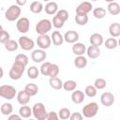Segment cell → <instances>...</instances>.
I'll return each mask as SVG.
<instances>
[{"instance_id":"cell-40","label":"cell","mask_w":120,"mask_h":120,"mask_svg":"<svg viewBox=\"0 0 120 120\" xmlns=\"http://www.w3.org/2000/svg\"><path fill=\"white\" fill-rule=\"evenodd\" d=\"M52 24L56 29H60V28H62V27L64 26L65 22H64L63 20H61L59 17H57L56 15H54L53 18H52Z\"/></svg>"},{"instance_id":"cell-39","label":"cell","mask_w":120,"mask_h":120,"mask_svg":"<svg viewBox=\"0 0 120 120\" xmlns=\"http://www.w3.org/2000/svg\"><path fill=\"white\" fill-rule=\"evenodd\" d=\"M15 61L19 62V63H21V64H22V65H24L26 67L27 64H28V56L26 54H24V53H19V54L16 55Z\"/></svg>"},{"instance_id":"cell-53","label":"cell","mask_w":120,"mask_h":120,"mask_svg":"<svg viewBox=\"0 0 120 120\" xmlns=\"http://www.w3.org/2000/svg\"><path fill=\"white\" fill-rule=\"evenodd\" d=\"M92 1H98V0H92Z\"/></svg>"},{"instance_id":"cell-24","label":"cell","mask_w":120,"mask_h":120,"mask_svg":"<svg viewBox=\"0 0 120 120\" xmlns=\"http://www.w3.org/2000/svg\"><path fill=\"white\" fill-rule=\"evenodd\" d=\"M24 90L27 92V94L30 96V97H33V96H36L38 92V87L36 83H33V82H30V83H27L25 86H24Z\"/></svg>"},{"instance_id":"cell-8","label":"cell","mask_w":120,"mask_h":120,"mask_svg":"<svg viewBox=\"0 0 120 120\" xmlns=\"http://www.w3.org/2000/svg\"><path fill=\"white\" fill-rule=\"evenodd\" d=\"M37 44L42 50L49 49L50 46H51V44H52L51 37H49L47 34H45V35H39L37 38Z\"/></svg>"},{"instance_id":"cell-37","label":"cell","mask_w":120,"mask_h":120,"mask_svg":"<svg viewBox=\"0 0 120 120\" xmlns=\"http://www.w3.org/2000/svg\"><path fill=\"white\" fill-rule=\"evenodd\" d=\"M11 68H12L13 70H15L16 72H18V73H20V74L22 75L23 72H24V70H25V66L22 65V64H21V63H19V62L14 61V63L12 64Z\"/></svg>"},{"instance_id":"cell-41","label":"cell","mask_w":120,"mask_h":120,"mask_svg":"<svg viewBox=\"0 0 120 120\" xmlns=\"http://www.w3.org/2000/svg\"><path fill=\"white\" fill-rule=\"evenodd\" d=\"M55 15L57 17H59L61 20H63L64 22H67L68 19V17H69V14H68V12L66 9H60V10H58L55 13Z\"/></svg>"},{"instance_id":"cell-36","label":"cell","mask_w":120,"mask_h":120,"mask_svg":"<svg viewBox=\"0 0 120 120\" xmlns=\"http://www.w3.org/2000/svg\"><path fill=\"white\" fill-rule=\"evenodd\" d=\"M70 110L68 109V108H62L59 110L58 112V117L60 119H63V120H67V119H69V116H70Z\"/></svg>"},{"instance_id":"cell-29","label":"cell","mask_w":120,"mask_h":120,"mask_svg":"<svg viewBox=\"0 0 120 120\" xmlns=\"http://www.w3.org/2000/svg\"><path fill=\"white\" fill-rule=\"evenodd\" d=\"M0 111H1V113L3 115H7L8 116L10 113H12V112H13V106L9 102H5V103H3L1 105Z\"/></svg>"},{"instance_id":"cell-28","label":"cell","mask_w":120,"mask_h":120,"mask_svg":"<svg viewBox=\"0 0 120 120\" xmlns=\"http://www.w3.org/2000/svg\"><path fill=\"white\" fill-rule=\"evenodd\" d=\"M75 22L78 25H85L88 22V15L82 13H76Z\"/></svg>"},{"instance_id":"cell-50","label":"cell","mask_w":120,"mask_h":120,"mask_svg":"<svg viewBox=\"0 0 120 120\" xmlns=\"http://www.w3.org/2000/svg\"><path fill=\"white\" fill-rule=\"evenodd\" d=\"M3 30H4V29H3V26H2L1 24H0V33H1V32H2Z\"/></svg>"},{"instance_id":"cell-44","label":"cell","mask_w":120,"mask_h":120,"mask_svg":"<svg viewBox=\"0 0 120 120\" xmlns=\"http://www.w3.org/2000/svg\"><path fill=\"white\" fill-rule=\"evenodd\" d=\"M9 38H10V36H9V33H8V31L3 30V31L0 33V42H1V43L4 44L6 41H8V40L9 39Z\"/></svg>"},{"instance_id":"cell-34","label":"cell","mask_w":120,"mask_h":120,"mask_svg":"<svg viewBox=\"0 0 120 120\" xmlns=\"http://www.w3.org/2000/svg\"><path fill=\"white\" fill-rule=\"evenodd\" d=\"M106 13H107V11L103 8H96L93 10V15H94V17L96 19H102V18H104L106 16Z\"/></svg>"},{"instance_id":"cell-33","label":"cell","mask_w":120,"mask_h":120,"mask_svg":"<svg viewBox=\"0 0 120 120\" xmlns=\"http://www.w3.org/2000/svg\"><path fill=\"white\" fill-rule=\"evenodd\" d=\"M97 90L98 89L94 85H87L84 88V95H86L89 98H94L97 96V93H98Z\"/></svg>"},{"instance_id":"cell-14","label":"cell","mask_w":120,"mask_h":120,"mask_svg":"<svg viewBox=\"0 0 120 120\" xmlns=\"http://www.w3.org/2000/svg\"><path fill=\"white\" fill-rule=\"evenodd\" d=\"M74 45H72V52L75 55H83V53H85L86 52V46L82 43V42H75L73 43Z\"/></svg>"},{"instance_id":"cell-46","label":"cell","mask_w":120,"mask_h":120,"mask_svg":"<svg viewBox=\"0 0 120 120\" xmlns=\"http://www.w3.org/2000/svg\"><path fill=\"white\" fill-rule=\"evenodd\" d=\"M82 114L80 113V112H73V113H70V116H69V119L70 120H82Z\"/></svg>"},{"instance_id":"cell-13","label":"cell","mask_w":120,"mask_h":120,"mask_svg":"<svg viewBox=\"0 0 120 120\" xmlns=\"http://www.w3.org/2000/svg\"><path fill=\"white\" fill-rule=\"evenodd\" d=\"M85 95L82 91L80 90H73L71 94V100L75 104H81L84 101Z\"/></svg>"},{"instance_id":"cell-23","label":"cell","mask_w":120,"mask_h":120,"mask_svg":"<svg viewBox=\"0 0 120 120\" xmlns=\"http://www.w3.org/2000/svg\"><path fill=\"white\" fill-rule=\"evenodd\" d=\"M74 66L77 68H84L87 66V59L83 55H77L74 60Z\"/></svg>"},{"instance_id":"cell-9","label":"cell","mask_w":120,"mask_h":120,"mask_svg":"<svg viewBox=\"0 0 120 120\" xmlns=\"http://www.w3.org/2000/svg\"><path fill=\"white\" fill-rule=\"evenodd\" d=\"M46 57H47V53L42 49L34 50L31 52V59L35 63H41V62H43L46 59Z\"/></svg>"},{"instance_id":"cell-2","label":"cell","mask_w":120,"mask_h":120,"mask_svg":"<svg viewBox=\"0 0 120 120\" xmlns=\"http://www.w3.org/2000/svg\"><path fill=\"white\" fill-rule=\"evenodd\" d=\"M21 12H22V9H21V7L18 6V5H11L7 10H6V13H5V17L8 21L9 22H14L16 20L19 19L20 15H21Z\"/></svg>"},{"instance_id":"cell-35","label":"cell","mask_w":120,"mask_h":120,"mask_svg":"<svg viewBox=\"0 0 120 120\" xmlns=\"http://www.w3.org/2000/svg\"><path fill=\"white\" fill-rule=\"evenodd\" d=\"M59 73V67L57 64H51L49 71H48V76L50 78L52 77H56Z\"/></svg>"},{"instance_id":"cell-31","label":"cell","mask_w":120,"mask_h":120,"mask_svg":"<svg viewBox=\"0 0 120 120\" xmlns=\"http://www.w3.org/2000/svg\"><path fill=\"white\" fill-rule=\"evenodd\" d=\"M105 47L108 50H113L118 46V41L115 38H109L105 40Z\"/></svg>"},{"instance_id":"cell-20","label":"cell","mask_w":120,"mask_h":120,"mask_svg":"<svg viewBox=\"0 0 120 120\" xmlns=\"http://www.w3.org/2000/svg\"><path fill=\"white\" fill-rule=\"evenodd\" d=\"M109 34L112 38H117L120 36V23L112 22L109 26Z\"/></svg>"},{"instance_id":"cell-43","label":"cell","mask_w":120,"mask_h":120,"mask_svg":"<svg viewBox=\"0 0 120 120\" xmlns=\"http://www.w3.org/2000/svg\"><path fill=\"white\" fill-rule=\"evenodd\" d=\"M8 76H9V78H10L11 80L17 81V80H20L22 75L20 74V73H18V72H16V71L13 70L12 68H10V70H9V72H8Z\"/></svg>"},{"instance_id":"cell-11","label":"cell","mask_w":120,"mask_h":120,"mask_svg":"<svg viewBox=\"0 0 120 120\" xmlns=\"http://www.w3.org/2000/svg\"><path fill=\"white\" fill-rule=\"evenodd\" d=\"M64 38V40L68 43H75L78 41L79 39V33L77 31H74V30H68L65 33V35L63 36Z\"/></svg>"},{"instance_id":"cell-19","label":"cell","mask_w":120,"mask_h":120,"mask_svg":"<svg viewBox=\"0 0 120 120\" xmlns=\"http://www.w3.org/2000/svg\"><path fill=\"white\" fill-rule=\"evenodd\" d=\"M51 39H52L53 45H55V46H60V45H62L63 42H64V38H63V36H62L61 33H60L59 31H57V30H55V31L52 32V36H51Z\"/></svg>"},{"instance_id":"cell-3","label":"cell","mask_w":120,"mask_h":120,"mask_svg":"<svg viewBox=\"0 0 120 120\" xmlns=\"http://www.w3.org/2000/svg\"><path fill=\"white\" fill-rule=\"evenodd\" d=\"M16 95H17V91L14 86L8 85V84H3L0 86V97L1 98L10 100L14 98Z\"/></svg>"},{"instance_id":"cell-45","label":"cell","mask_w":120,"mask_h":120,"mask_svg":"<svg viewBox=\"0 0 120 120\" xmlns=\"http://www.w3.org/2000/svg\"><path fill=\"white\" fill-rule=\"evenodd\" d=\"M57 119H59V117H58V114L55 112L52 111L50 112H47L46 120H57Z\"/></svg>"},{"instance_id":"cell-38","label":"cell","mask_w":120,"mask_h":120,"mask_svg":"<svg viewBox=\"0 0 120 120\" xmlns=\"http://www.w3.org/2000/svg\"><path fill=\"white\" fill-rule=\"evenodd\" d=\"M94 86H95L97 89H104V88L107 86V82H106V80L103 79V78H98V79L95 80Z\"/></svg>"},{"instance_id":"cell-22","label":"cell","mask_w":120,"mask_h":120,"mask_svg":"<svg viewBox=\"0 0 120 120\" xmlns=\"http://www.w3.org/2000/svg\"><path fill=\"white\" fill-rule=\"evenodd\" d=\"M107 9H108V12L112 15H118L120 13V6L115 1L109 3L107 6Z\"/></svg>"},{"instance_id":"cell-30","label":"cell","mask_w":120,"mask_h":120,"mask_svg":"<svg viewBox=\"0 0 120 120\" xmlns=\"http://www.w3.org/2000/svg\"><path fill=\"white\" fill-rule=\"evenodd\" d=\"M77 87V82L73 80H68L65 82H63V87L64 90L68 91V92H71L73 90H75Z\"/></svg>"},{"instance_id":"cell-47","label":"cell","mask_w":120,"mask_h":120,"mask_svg":"<svg viewBox=\"0 0 120 120\" xmlns=\"http://www.w3.org/2000/svg\"><path fill=\"white\" fill-rule=\"evenodd\" d=\"M21 118H22V117H21L20 114H12V113H10V114L8 115V119H9V120H13V119L20 120Z\"/></svg>"},{"instance_id":"cell-21","label":"cell","mask_w":120,"mask_h":120,"mask_svg":"<svg viewBox=\"0 0 120 120\" xmlns=\"http://www.w3.org/2000/svg\"><path fill=\"white\" fill-rule=\"evenodd\" d=\"M49 84L52 89L55 90H60L63 87V82L61 79H59L57 76L56 77H52L49 80Z\"/></svg>"},{"instance_id":"cell-6","label":"cell","mask_w":120,"mask_h":120,"mask_svg":"<svg viewBox=\"0 0 120 120\" xmlns=\"http://www.w3.org/2000/svg\"><path fill=\"white\" fill-rule=\"evenodd\" d=\"M18 44L19 46L23 50V51H30L33 50L34 46H35V42L32 38L26 37V36H22L19 38L18 40Z\"/></svg>"},{"instance_id":"cell-49","label":"cell","mask_w":120,"mask_h":120,"mask_svg":"<svg viewBox=\"0 0 120 120\" xmlns=\"http://www.w3.org/2000/svg\"><path fill=\"white\" fill-rule=\"evenodd\" d=\"M3 76H4V70H3L2 67L0 66V79H2V78H3Z\"/></svg>"},{"instance_id":"cell-52","label":"cell","mask_w":120,"mask_h":120,"mask_svg":"<svg viewBox=\"0 0 120 120\" xmlns=\"http://www.w3.org/2000/svg\"><path fill=\"white\" fill-rule=\"evenodd\" d=\"M44 1H45V2H49L50 0H44Z\"/></svg>"},{"instance_id":"cell-48","label":"cell","mask_w":120,"mask_h":120,"mask_svg":"<svg viewBox=\"0 0 120 120\" xmlns=\"http://www.w3.org/2000/svg\"><path fill=\"white\" fill-rule=\"evenodd\" d=\"M26 3H27V0H16V5H18L20 7L24 6Z\"/></svg>"},{"instance_id":"cell-18","label":"cell","mask_w":120,"mask_h":120,"mask_svg":"<svg viewBox=\"0 0 120 120\" xmlns=\"http://www.w3.org/2000/svg\"><path fill=\"white\" fill-rule=\"evenodd\" d=\"M43 9H45V12L47 14H49V15H54L58 11V5L55 2H53V1H49L45 5V8Z\"/></svg>"},{"instance_id":"cell-4","label":"cell","mask_w":120,"mask_h":120,"mask_svg":"<svg viewBox=\"0 0 120 120\" xmlns=\"http://www.w3.org/2000/svg\"><path fill=\"white\" fill-rule=\"evenodd\" d=\"M98 105L96 102H90L83 106L82 108V116L85 118L94 117L98 112Z\"/></svg>"},{"instance_id":"cell-16","label":"cell","mask_w":120,"mask_h":120,"mask_svg":"<svg viewBox=\"0 0 120 120\" xmlns=\"http://www.w3.org/2000/svg\"><path fill=\"white\" fill-rule=\"evenodd\" d=\"M16 96H17V101L21 105H26L30 101V96L27 94V92L24 89L18 92Z\"/></svg>"},{"instance_id":"cell-26","label":"cell","mask_w":120,"mask_h":120,"mask_svg":"<svg viewBox=\"0 0 120 120\" xmlns=\"http://www.w3.org/2000/svg\"><path fill=\"white\" fill-rule=\"evenodd\" d=\"M19 114L22 118H29L32 115V109L27 105H22L19 109Z\"/></svg>"},{"instance_id":"cell-17","label":"cell","mask_w":120,"mask_h":120,"mask_svg":"<svg viewBox=\"0 0 120 120\" xmlns=\"http://www.w3.org/2000/svg\"><path fill=\"white\" fill-rule=\"evenodd\" d=\"M85 52L87 53V56L89 58L96 59L100 55V49H99V47L90 45L88 48H86V52Z\"/></svg>"},{"instance_id":"cell-5","label":"cell","mask_w":120,"mask_h":120,"mask_svg":"<svg viewBox=\"0 0 120 120\" xmlns=\"http://www.w3.org/2000/svg\"><path fill=\"white\" fill-rule=\"evenodd\" d=\"M52 22L48 19H42L40 20L37 25H36V32L38 35H45L52 29Z\"/></svg>"},{"instance_id":"cell-32","label":"cell","mask_w":120,"mask_h":120,"mask_svg":"<svg viewBox=\"0 0 120 120\" xmlns=\"http://www.w3.org/2000/svg\"><path fill=\"white\" fill-rule=\"evenodd\" d=\"M27 76H28V78L35 80L39 76V70L35 66H32L27 69Z\"/></svg>"},{"instance_id":"cell-1","label":"cell","mask_w":120,"mask_h":120,"mask_svg":"<svg viewBox=\"0 0 120 120\" xmlns=\"http://www.w3.org/2000/svg\"><path fill=\"white\" fill-rule=\"evenodd\" d=\"M32 114L38 120H46L47 111H46L44 104L41 102L35 103L32 108Z\"/></svg>"},{"instance_id":"cell-7","label":"cell","mask_w":120,"mask_h":120,"mask_svg":"<svg viewBox=\"0 0 120 120\" xmlns=\"http://www.w3.org/2000/svg\"><path fill=\"white\" fill-rule=\"evenodd\" d=\"M16 27H17V30L22 34L27 33L29 28H30V21H29V19L26 18V17H22V18L18 19V21L16 22Z\"/></svg>"},{"instance_id":"cell-51","label":"cell","mask_w":120,"mask_h":120,"mask_svg":"<svg viewBox=\"0 0 120 120\" xmlns=\"http://www.w3.org/2000/svg\"><path fill=\"white\" fill-rule=\"evenodd\" d=\"M106 2H108V3H111V2H113L114 0H105Z\"/></svg>"},{"instance_id":"cell-42","label":"cell","mask_w":120,"mask_h":120,"mask_svg":"<svg viewBox=\"0 0 120 120\" xmlns=\"http://www.w3.org/2000/svg\"><path fill=\"white\" fill-rule=\"evenodd\" d=\"M52 63L50 62H44L41 64V67H40V73L44 76H48V71H49V68H50V66H51Z\"/></svg>"},{"instance_id":"cell-25","label":"cell","mask_w":120,"mask_h":120,"mask_svg":"<svg viewBox=\"0 0 120 120\" xmlns=\"http://www.w3.org/2000/svg\"><path fill=\"white\" fill-rule=\"evenodd\" d=\"M43 8H44V7H43L42 3L39 2V1H34L30 5V11L35 13V14L40 13L43 10Z\"/></svg>"},{"instance_id":"cell-15","label":"cell","mask_w":120,"mask_h":120,"mask_svg":"<svg viewBox=\"0 0 120 120\" xmlns=\"http://www.w3.org/2000/svg\"><path fill=\"white\" fill-rule=\"evenodd\" d=\"M89 41L91 43V45L93 46H97V47H99L103 44V37L101 34L99 33H94L90 36V38H89Z\"/></svg>"},{"instance_id":"cell-10","label":"cell","mask_w":120,"mask_h":120,"mask_svg":"<svg viewBox=\"0 0 120 120\" xmlns=\"http://www.w3.org/2000/svg\"><path fill=\"white\" fill-rule=\"evenodd\" d=\"M100 102L104 107H111L114 103V96L111 92H104L100 96Z\"/></svg>"},{"instance_id":"cell-12","label":"cell","mask_w":120,"mask_h":120,"mask_svg":"<svg viewBox=\"0 0 120 120\" xmlns=\"http://www.w3.org/2000/svg\"><path fill=\"white\" fill-rule=\"evenodd\" d=\"M93 9V6L90 2L84 1L82 2L78 7L76 8V13H82V14H88Z\"/></svg>"},{"instance_id":"cell-27","label":"cell","mask_w":120,"mask_h":120,"mask_svg":"<svg viewBox=\"0 0 120 120\" xmlns=\"http://www.w3.org/2000/svg\"><path fill=\"white\" fill-rule=\"evenodd\" d=\"M4 46H5V49L8 51V52H15L17 51V49L19 48V44L18 42H16L15 40L13 39H8V41H6L4 43Z\"/></svg>"}]
</instances>
